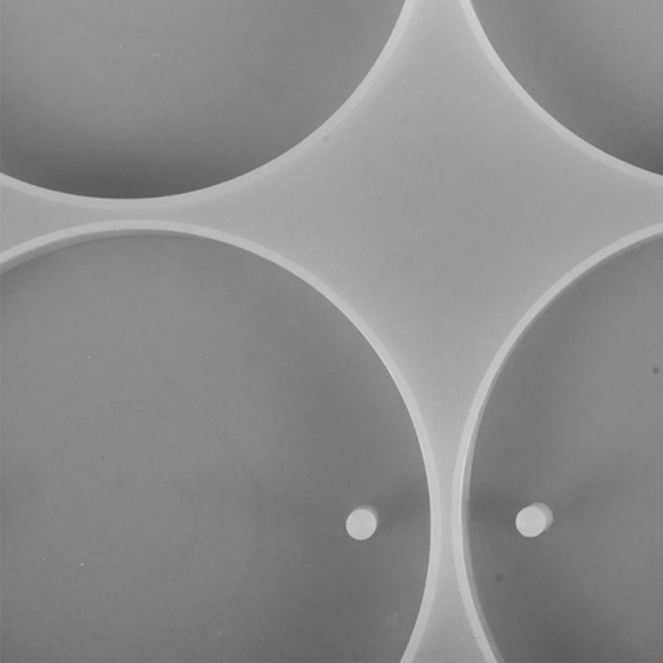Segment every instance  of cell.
<instances>
[{"mask_svg":"<svg viewBox=\"0 0 663 663\" xmlns=\"http://www.w3.org/2000/svg\"><path fill=\"white\" fill-rule=\"evenodd\" d=\"M552 522H554V514L551 509L542 503H535L520 512L516 526L523 537L534 538L547 530Z\"/></svg>","mask_w":663,"mask_h":663,"instance_id":"1","label":"cell"},{"mask_svg":"<svg viewBox=\"0 0 663 663\" xmlns=\"http://www.w3.org/2000/svg\"><path fill=\"white\" fill-rule=\"evenodd\" d=\"M377 528V517L368 508H360L350 514L346 521L347 533L357 540L371 538Z\"/></svg>","mask_w":663,"mask_h":663,"instance_id":"2","label":"cell"}]
</instances>
